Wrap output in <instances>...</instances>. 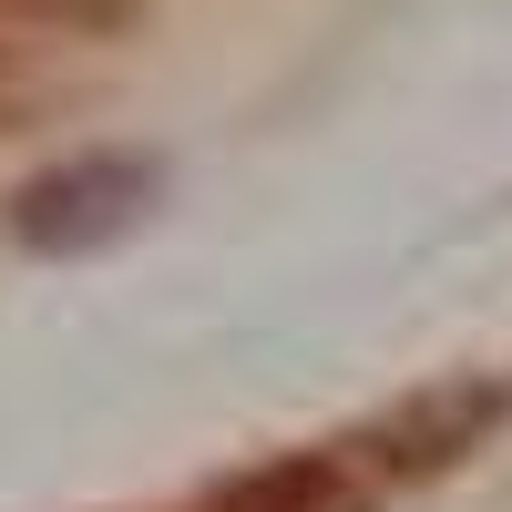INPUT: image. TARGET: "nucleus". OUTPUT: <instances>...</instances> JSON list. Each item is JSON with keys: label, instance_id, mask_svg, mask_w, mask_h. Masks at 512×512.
Wrapping results in <instances>:
<instances>
[{"label": "nucleus", "instance_id": "nucleus-3", "mask_svg": "<svg viewBox=\"0 0 512 512\" xmlns=\"http://www.w3.org/2000/svg\"><path fill=\"white\" fill-rule=\"evenodd\" d=\"M134 21V0H0V62L62 52V41H113Z\"/></svg>", "mask_w": 512, "mask_h": 512}, {"label": "nucleus", "instance_id": "nucleus-2", "mask_svg": "<svg viewBox=\"0 0 512 512\" xmlns=\"http://www.w3.org/2000/svg\"><path fill=\"white\" fill-rule=\"evenodd\" d=\"M205 512H359V482H349L338 451H287V461H267V472L226 482Z\"/></svg>", "mask_w": 512, "mask_h": 512}, {"label": "nucleus", "instance_id": "nucleus-1", "mask_svg": "<svg viewBox=\"0 0 512 512\" xmlns=\"http://www.w3.org/2000/svg\"><path fill=\"white\" fill-rule=\"evenodd\" d=\"M144 205H154V175H144V164H123V154L62 164V175H41V185L21 195V246H41V256H82V246L123 236Z\"/></svg>", "mask_w": 512, "mask_h": 512}]
</instances>
